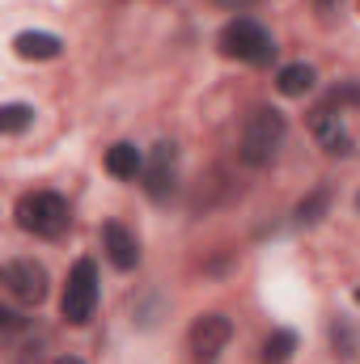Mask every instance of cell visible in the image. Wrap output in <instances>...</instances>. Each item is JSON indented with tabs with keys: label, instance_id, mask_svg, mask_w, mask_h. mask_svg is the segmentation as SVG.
Here are the masks:
<instances>
[{
	"label": "cell",
	"instance_id": "cell-17",
	"mask_svg": "<svg viewBox=\"0 0 360 364\" xmlns=\"http://www.w3.org/2000/svg\"><path fill=\"white\" fill-rule=\"evenodd\" d=\"M55 364H81V360L77 356H64V360H55Z\"/></svg>",
	"mask_w": 360,
	"mask_h": 364
},
{
	"label": "cell",
	"instance_id": "cell-4",
	"mask_svg": "<svg viewBox=\"0 0 360 364\" xmlns=\"http://www.w3.org/2000/svg\"><path fill=\"white\" fill-rule=\"evenodd\" d=\"M60 309H64V322H68V326H85L93 318V309H97V267H93L90 259H81V263L68 272Z\"/></svg>",
	"mask_w": 360,
	"mask_h": 364
},
{
	"label": "cell",
	"instance_id": "cell-3",
	"mask_svg": "<svg viewBox=\"0 0 360 364\" xmlns=\"http://www.w3.org/2000/svg\"><path fill=\"white\" fill-rule=\"evenodd\" d=\"M221 51L233 55V60H246V64H271V55H275L268 30L250 17H238L221 30Z\"/></svg>",
	"mask_w": 360,
	"mask_h": 364
},
{
	"label": "cell",
	"instance_id": "cell-13",
	"mask_svg": "<svg viewBox=\"0 0 360 364\" xmlns=\"http://www.w3.org/2000/svg\"><path fill=\"white\" fill-rule=\"evenodd\" d=\"M297 352V335L292 331H271V339L263 343V360L268 364H284Z\"/></svg>",
	"mask_w": 360,
	"mask_h": 364
},
{
	"label": "cell",
	"instance_id": "cell-1",
	"mask_svg": "<svg viewBox=\"0 0 360 364\" xmlns=\"http://www.w3.org/2000/svg\"><path fill=\"white\" fill-rule=\"evenodd\" d=\"M284 144V114L271 110V106H259L246 123H242V140H238V157L246 166H271V157L280 153Z\"/></svg>",
	"mask_w": 360,
	"mask_h": 364
},
{
	"label": "cell",
	"instance_id": "cell-2",
	"mask_svg": "<svg viewBox=\"0 0 360 364\" xmlns=\"http://www.w3.org/2000/svg\"><path fill=\"white\" fill-rule=\"evenodd\" d=\"M17 225L34 237H60L68 229V203L55 195V191H34V195H21L17 203Z\"/></svg>",
	"mask_w": 360,
	"mask_h": 364
},
{
	"label": "cell",
	"instance_id": "cell-5",
	"mask_svg": "<svg viewBox=\"0 0 360 364\" xmlns=\"http://www.w3.org/2000/svg\"><path fill=\"white\" fill-rule=\"evenodd\" d=\"M229 335H233V326H229L225 314L195 318V326H191V356H195V364H216V356L229 343Z\"/></svg>",
	"mask_w": 360,
	"mask_h": 364
},
{
	"label": "cell",
	"instance_id": "cell-6",
	"mask_svg": "<svg viewBox=\"0 0 360 364\" xmlns=\"http://www.w3.org/2000/svg\"><path fill=\"white\" fill-rule=\"evenodd\" d=\"M4 288L21 301V305H38L47 296V272L34 259H17L4 267Z\"/></svg>",
	"mask_w": 360,
	"mask_h": 364
},
{
	"label": "cell",
	"instance_id": "cell-12",
	"mask_svg": "<svg viewBox=\"0 0 360 364\" xmlns=\"http://www.w3.org/2000/svg\"><path fill=\"white\" fill-rule=\"evenodd\" d=\"M314 68L309 64H288V68H280V77H275V90L284 93V97H305V93L314 90Z\"/></svg>",
	"mask_w": 360,
	"mask_h": 364
},
{
	"label": "cell",
	"instance_id": "cell-15",
	"mask_svg": "<svg viewBox=\"0 0 360 364\" xmlns=\"http://www.w3.org/2000/svg\"><path fill=\"white\" fill-rule=\"evenodd\" d=\"M322 208H327V191H314L309 199H301V208H297V220H301V225H314Z\"/></svg>",
	"mask_w": 360,
	"mask_h": 364
},
{
	"label": "cell",
	"instance_id": "cell-14",
	"mask_svg": "<svg viewBox=\"0 0 360 364\" xmlns=\"http://www.w3.org/2000/svg\"><path fill=\"white\" fill-rule=\"evenodd\" d=\"M30 123H34V110H30L26 102H9V106H0V127H4L9 136L26 132Z\"/></svg>",
	"mask_w": 360,
	"mask_h": 364
},
{
	"label": "cell",
	"instance_id": "cell-11",
	"mask_svg": "<svg viewBox=\"0 0 360 364\" xmlns=\"http://www.w3.org/2000/svg\"><path fill=\"white\" fill-rule=\"evenodd\" d=\"M144 170V157H140V149L136 144H110L106 149V174H115V178H136Z\"/></svg>",
	"mask_w": 360,
	"mask_h": 364
},
{
	"label": "cell",
	"instance_id": "cell-18",
	"mask_svg": "<svg viewBox=\"0 0 360 364\" xmlns=\"http://www.w3.org/2000/svg\"><path fill=\"white\" fill-rule=\"evenodd\" d=\"M318 4H322V9H327V4H331V0H318Z\"/></svg>",
	"mask_w": 360,
	"mask_h": 364
},
{
	"label": "cell",
	"instance_id": "cell-9",
	"mask_svg": "<svg viewBox=\"0 0 360 364\" xmlns=\"http://www.w3.org/2000/svg\"><path fill=\"white\" fill-rule=\"evenodd\" d=\"M309 127H314V136L322 140L327 153H348V149H352V140H348V132H344L335 106H318V110L309 114Z\"/></svg>",
	"mask_w": 360,
	"mask_h": 364
},
{
	"label": "cell",
	"instance_id": "cell-10",
	"mask_svg": "<svg viewBox=\"0 0 360 364\" xmlns=\"http://www.w3.org/2000/svg\"><path fill=\"white\" fill-rule=\"evenodd\" d=\"M13 47H17L21 60H55V55H60V38H55V34H43V30H26V34H17Z\"/></svg>",
	"mask_w": 360,
	"mask_h": 364
},
{
	"label": "cell",
	"instance_id": "cell-16",
	"mask_svg": "<svg viewBox=\"0 0 360 364\" xmlns=\"http://www.w3.org/2000/svg\"><path fill=\"white\" fill-rule=\"evenodd\" d=\"M216 4H225V9H250L255 0H216Z\"/></svg>",
	"mask_w": 360,
	"mask_h": 364
},
{
	"label": "cell",
	"instance_id": "cell-7",
	"mask_svg": "<svg viewBox=\"0 0 360 364\" xmlns=\"http://www.w3.org/2000/svg\"><path fill=\"white\" fill-rule=\"evenodd\" d=\"M140 178H144V191H149L153 199H166L170 186H174V144H157L153 157L144 161Z\"/></svg>",
	"mask_w": 360,
	"mask_h": 364
},
{
	"label": "cell",
	"instance_id": "cell-8",
	"mask_svg": "<svg viewBox=\"0 0 360 364\" xmlns=\"http://www.w3.org/2000/svg\"><path fill=\"white\" fill-rule=\"evenodd\" d=\"M102 246H106V259H110L119 272H132V267L140 263V246H136V237H132L119 220H110V225L102 229Z\"/></svg>",
	"mask_w": 360,
	"mask_h": 364
},
{
	"label": "cell",
	"instance_id": "cell-19",
	"mask_svg": "<svg viewBox=\"0 0 360 364\" xmlns=\"http://www.w3.org/2000/svg\"><path fill=\"white\" fill-rule=\"evenodd\" d=\"M356 305H360V288H356Z\"/></svg>",
	"mask_w": 360,
	"mask_h": 364
}]
</instances>
